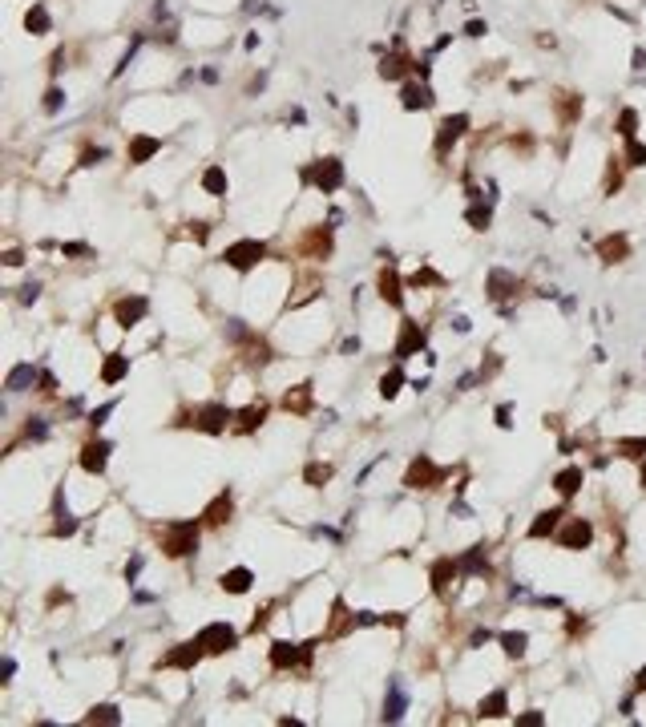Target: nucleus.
<instances>
[{
    "label": "nucleus",
    "instance_id": "obj_1",
    "mask_svg": "<svg viewBox=\"0 0 646 727\" xmlns=\"http://www.w3.org/2000/svg\"><path fill=\"white\" fill-rule=\"evenodd\" d=\"M198 550V521H178L162 534V553L166 558H186Z\"/></svg>",
    "mask_w": 646,
    "mask_h": 727
},
{
    "label": "nucleus",
    "instance_id": "obj_2",
    "mask_svg": "<svg viewBox=\"0 0 646 727\" xmlns=\"http://www.w3.org/2000/svg\"><path fill=\"white\" fill-rule=\"evenodd\" d=\"M263 255H267V243H263V238H243L235 247H226L223 259H226V267H235V271H250Z\"/></svg>",
    "mask_w": 646,
    "mask_h": 727
},
{
    "label": "nucleus",
    "instance_id": "obj_3",
    "mask_svg": "<svg viewBox=\"0 0 646 727\" xmlns=\"http://www.w3.org/2000/svg\"><path fill=\"white\" fill-rule=\"evenodd\" d=\"M198 642L206 654H226V651H235L238 635H235V627H226V622H211V627L198 630Z\"/></svg>",
    "mask_w": 646,
    "mask_h": 727
},
{
    "label": "nucleus",
    "instance_id": "obj_4",
    "mask_svg": "<svg viewBox=\"0 0 646 727\" xmlns=\"http://www.w3.org/2000/svg\"><path fill=\"white\" fill-rule=\"evenodd\" d=\"M558 541H561V550H586V546L594 541V526H590L586 517H570L566 529L558 534Z\"/></svg>",
    "mask_w": 646,
    "mask_h": 727
},
{
    "label": "nucleus",
    "instance_id": "obj_5",
    "mask_svg": "<svg viewBox=\"0 0 646 727\" xmlns=\"http://www.w3.org/2000/svg\"><path fill=\"white\" fill-rule=\"evenodd\" d=\"M311 182L327 194V190H339V182H344V166H339V158H323V162L311 166Z\"/></svg>",
    "mask_w": 646,
    "mask_h": 727
},
{
    "label": "nucleus",
    "instance_id": "obj_6",
    "mask_svg": "<svg viewBox=\"0 0 646 727\" xmlns=\"http://www.w3.org/2000/svg\"><path fill=\"white\" fill-rule=\"evenodd\" d=\"M436 481H440V469H436L428 457H416V461L408 465V477H404L408 489H433Z\"/></svg>",
    "mask_w": 646,
    "mask_h": 727
},
{
    "label": "nucleus",
    "instance_id": "obj_7",
    "mask_svg": "<svg viewBox=\"0 0 646 727\" xmlns=\"http://www.w3.org/2000/svg\"><path fill=\"white\" fill-rule=\"evenodd\" d=\"M202 654H206V651H202V642H198V639H194V642H182V647H174L170 654H162V667H178V671H190V667L198 663Z\"/></svg>",
    "mask_w": 646,
    "mask_h": 727
},
{
    "label": "nucleus",
    "instance_id": "obj_8",
    "mask_svg": "<svg viewBox=\"0 0 646 727\" xmlns=\"http://www.w3.org/2000/svg\"><path fill=\"white\" fill-rule=\"evenodd\" d=\"M226 420H231V413H226V404H206V408H198V420H190L194 428H202V433H226Z\"/></svg>",
    "mask_w": 646,
    "mask_h": 727
},
{
    "label": "nucleus",
    "instance_id": "obj_9",
    "mask_svg": "<svg viewBox=\"0 0 646 727\" xmlns=\"http://www.w3.org/2000/svg\"><path fill=\"white\" fill-rule=\"evenodd\" d=\"M465 129H469V117H465V113H457V117H445V122H440V134H436V154L445 158L448 146H452V142L465 134Z\"/></svg>",
    "mask_w": 646,
    "mask_h": 727
},
{
    "label": "nucleus",
    "instance_id": "obj_10",
    "mask_svg": "<svg viewBox=\"0 0 646 727\" xmlns=\"http://www.w3.org/2000/svg\"><path fill=\"white\" fill-rule=\"evenodd\" d=\"M598 259L602 263H622V259H630V238L626 235H610L598 243Z\"/></svg>",
    "mask_w": 646,
    "mask_h": 727
},
{
    "label": "nucleus",
    "instance_id": "obj_11",
    "mask_svg": "<svg viewBox=\"0 0 646 727\" xmlns=\"http://www.w3.org/2000/svg\"><path fill=\"white\" fill-rule=\"evenodd\" d=\"M424 348V331L416 319H404L400 324V339H396V356H412V351Z\"/></svg>",
    "mask_w": 646,
    "mask_h": 727
},
{
    "label": "nucleus",
    "instance_id": "obj_12",
    "mask_svg": "<svg viewBox=\"0 0 646 727\" xmlns=\"http://www.w3.org/2000/svg\"><path fill=\"white\" fill-rule=\"evenodd\" d=\"M231 509H235L231 493H218V497H214V502L202 509V521H206L211 529H218V526H226V521H231Z\"/></svg>",
    "mask_w": 646,
    "mask_h": 727
},
{
    "label": "nucleus",
    "instance_id": "obj_13",
    "mask_svg": "<svg viewBox=\"0 0 646 727\" xmlns=\"http://www.w3.org/2000/svg\"><path fill=\"white\" fill-rule=\"evenodd\" d=\"M105 461H110V445L105 440H93L81 449V469L85 473H105Z\"/></svg>",
    "mask_w": 646,
    "mask_h": 727
},
{
    "label": "nucleus",
    "instance_id": "obj_14",
    "mask_svg": "<svg viewBox=\"0 0 646 727\" xmlns=\"http://www.w3.org/2000/svg\"><path fill=\"white\" fill-rule=\"evenodd\" d=\"M146 307H149V303L142 299V295H134V299H122V303H117V307H113V315H117V324H122V327H134L137 319L146 315Z\"/></svg>",
    "mask_w": 646,
    "mask_h": 727
},
{
    "label": "nucleus",
    "instance_id": "obj_15",
    "mask_svg": "<svg viewBox=\"0 0 646 727\" xmlns=\"http://www.w3.org/2000/svg\"><path fill=\"white\" fill-rule=\"evenodd\" d=\"M299 659H307V651H299L291 642H271V667L275 671H287V667H295Z\"/></svg>",
    "mask_w": 646,
    "mask_h": 727
},
{
    "label": "nucleus",
    "instance_id": "obj_16",
    "mask_svg": "<svg viewBox=\"0 0 646 727\" xmlns=\"http://www.w3.org/2000/svg\"><path fill=\"white\" fill-rule=\"evenodd\" d=\"M582 485H586V473L578 469V465H570V469H561V473L554 477V489H558L561 497H573Z\"/></svg>",
    "mask_w": 646,
    "mask_h": 727
},
{
    "label": "nucleus",
    "instance_id": "obj_17",
    "mask_svg": "<svg viewBox=\"0 0 646 727\" xmlns=\"http://www.w3.org/2000/svg\"><path fill=\"white\" fill-rule=\"evenodd\" d=\"M158 150H162V142H158V138H146V134H137V138L129 142V162L142 166V162H149V158H154Z\"/></svg>",
    "mask_w": 646,
    "mask_h": 727
},
{
    "label": "nucleus",
    "instance_id": "obj_18",
    "mask_svg": "<svg viewBox=\"0 0 646 727\" xmlns=\"http://www.w3.org/2000/svg\"><path fill=\"white\" fill-rule=\"evenodd\" d=\"M250 582H255V574H250L247 566H238V570H226V574H223V590H226V594H247Z\"/></svg>",
    "mask_w": 646,
    "mask_h": 727
},
{
    "label": "nucleus",
    "instance_id": "obj_19",
    "mask_svg": "<svg viewBox=\"0 0 646 727\" xmlns=\"http://www.w3.org/2000/svg\"><path fill=\"white\" fill-rule=\"evenodd\" d=\"M428 105H433V89L408 81L404 85V110H428Z\"/></svg>",
    "mask_w": 646,
    "mask_h": 727
},
{
    "label": "nucleus",
    "instance_id": "obj_20",
    "mask_svg": "<svg viewBox=\"0 0 646 727\" xmlns=\"http://www.w3.org/2000/svg\"><path fill=\"white\" fill-rule=\"evenodd\" d=\"M263 420H267V404H250V408H243V413H238V433H255V428L263 425Z\"/></svg>",
    "mask_w": 646,
    "mask_h": 727
},
{
    "label": "nucleus",
    "instance_id": "obj_21",
    "mask_svg": "<svg viewBox=\"0 0 646 727\" xmlns=\"http://www.w3.org/2000/svg\"><path fill=\"white\" fill-rule=\"evenodd\" d=\"M380 299L392 303V307H400V303H404V295H400V275H396V271H384V275H380Z\"/></svg>",
    "mask_w": 646,
    "mask_h": 727
},
{
    "label": "nucleus",
    "instance_id": "obj_22",
    "mask_svg": "<svg viewBox=\"0 0 646 727\" xmlns=\"http://www.w3.org/2000/svg\"><path fill=\"white\" fill-rule=\"evenodd\" d=\"M332 251V235H327V230H311L307 238H303V247H299V255H327Z\"/></svg>",
    "mask_w": 646,
    "mask_h": 727
},
{
    "label": "nucleus",
    "instance_id": "obj_23",
    "mask_svg": "<svg viewBox=\"0 0 646 727\" xmlns=\"http://www.w3.org/2000/svg\"><path fill=\"white\" fill-rule=\"evenodd\" d=\"M561 517H566L561 509H546V514H537V521L529 526V538H546V534H554Z\"/></svg>",
    "mask_w": 646,
    "mask_h": 727
},
{
    "label": "nucleus",
    "instance_id": "obj_24",
    "mask_svg": "<svg viewBox=\"0 0 646 727\" xmlns=\"http://www.w3.org/2000/svg\"><path fill=\"white\" fill-rule=\"evenodd\" d=\"M452 574H457V562H452V558H440V562L433 566V590H436V594H445V590H448Z\"/></svg>",
    "mask_w": 646,
    "mask_h": 727
},
{
    "label": "nucleus",
    "instance_id": "obj_25",
    "mask_svg": "<svg viewBox=\"0 0 646 727\" xmlns=\"http://www.w3.org/2000/svg\"><path fill=\"white\" fill-rule=\"evenodd\" d=\"M505 707H509V695H505V691H493L489 699H481V719H501Z\"/></svg>",
    "mask_w": 646,
    "mask_h": 727
},
{
    "label": "nucleus",
    "instance_id": "obj_26",
    "mask_svg": "<svg viewBox=\"0 0 646 727\" xmlns=\"http://www.w3.org/2000/svg\"><path fill=\"white\" fill-rule=\"evenodd\" d=\"M501 647H505L509 659H521L525 647H529V635H525V630H509V635H501Z\"/></svg>",
    "mask_w": 646,
    "mask_h": 727
},
{
    "label": "nucleus",
    "instance_id": "obj_27",
    "mask_svg": "<svg viewBox=\"0 0 646 727\" xmlns=\"http://www.w3.org/2000/svg\"><path fill=\"white\" fill-rule=\"evenodd\" d=\"M513 287H517V279H509L505 271H493V275H489V295H493V299L513 295Z\"/></svg>",
    "mask_w": 646,
    "mask_h": 727
},
{
    "label": "nucleus",
    "instance_id": "obj_28",
    "mask_svg": "<svg viewBox=\"0 0 646 727\" xmlns=\"http://www.w3.org/2000/svg\"><path fill=\"white\" fill-rule=\"evenodd\" d=\"M125 372H129V360H125V356H110L105 368H101V380H105V384H117Z\"/></svg>",
    "mask_w": 646,
    "mask_h": 727
},
{
    "label": "nucleus",
    "instance_id": "obj_29",
    "mask_svg": "<svg viewBox=\"0 0 646 727\" xmlns=\"http://www.w3.org/2000/svg\"><path fill=\"white\" fill-rule=\"evenodd\" d=\"M283 408H287V413H299V416L307 413V408H311V384H303L299 392H287Z\"/></svg>",
    "mask_w": 646,
    "mask_h": 727
},
{
    "label": "nucleus",
    "instance_id": "obj_30",
    "mask_svg": "<svg viewBox=\"0 0 646 727\" xmlns=\"http://www.w3.org/2000/svg\"><path fill=\"white\" fill-rule=\"evenodd\" d=\"M558 113H561V122H566V126H570V122H578V113H582V97H578V93H561Z\"/></svg>",
    "mask_w": 646,
    "mask_h": 727
},
{
    "label": "nucleus",
    "instance_id": "obj_31",
    "mask_svg": "<svg viewBox=\"0 0 646 727\" xmlns=\"http://www.w3.org/2000/svg\"><path fill=\"white\" fill-rule=\"evenodd\" d=\"M202 186H206V194H226V174H223V166H211L206 174H202Z\"/></svg>",
    "mask_w": 646,
    "mask_h": 727
},
{
    "label": "nucleus",
    "instance_id": "obj_32",
    "mask_svg": "<svg viewBox=\"0 0 646 727\" xmlns=\"http://www.w3.org/2000/svg\"><path fill=\"white\" fill-rule=\"evenodd\" d=\"M618 452L626 457V461H642V457H646V437H626V440H618Z\"/></svg>",
    "mask_w": 646,
    "mask_h": 727
},
{
    "label": "nucleus",
    "instance_id": "obj_33",
    "mask_svg": "<svg viewBox=\"0 0 646 727\" xmlns=\"http://www.w3.org/2000/svg\"><path fill=\"white\" fill-rule=\"evenodd\" d=\"M33 376H37V372H33L28 364L13 368V372H9V392H25V384H33Z\"/></svg>",
    "mask_w": 646,
    "mask_h": 727
},
{
    "label": "nucleus",
    "instance_id": "obj_34",
    "mask_svg": "<svg viewBox=\"0 0 646 727\" xmlns=\"http://www.w3.org/2000/svg\"><path fill=\"white\" fill-rule=\"evenodd\" d=\"M25 28H28V33H37V37H41V33H49V13H45L41 4H37V9H28Z\"/></svg>",
    "mask_w": 646,
    "mask_h": 727
},
{
    "label": "nucleus",
    "instance_id": "obj_35",
    "mask_svg": "<svg viewBox=\"0 0 646 727\" xmlns=\"http://www.w3.org/2000/svg\"><path fill=\"white\" fill-rule=\"evenodd\" d=\"M404 73H408V61H404V57H384V65H380V77H388V81H400Z\"/></svg>",
    "mask_w": 646,
    "mask_h": 727
},
{
    "label": "nucleus",
    "instance_id": "obj_36",
    "mask_svg": "<svg viewBox=\"0 0 646 727\" xmlns=\"http://www.w3.org/2000/svg\"><path fill=\"white\" fill-rule=\"evenodd\" d=\"M303 481H307V485H327V481H332V465H307V469H303Z\"/></svg>",
    "mask_w": 646,
    "mask_h": 727
},
{
    "label": "nucleus",
    "instance_id": "obj_37",
    "mask_svg": "<svg viewBox=\"0 0 646 727\" xmlns=\"http://www.w3.org/2000/svg\"><path fill=\"white\" fill-rule=\"evenodd\" d=\"M332 627H327V635H344V630L351 627V618H348V606H344V602H336V606H332Z\"/></svg>",
    "mask_w": 646,
    "mask_h": 727
},
{
    "label": "nucleus",
    "instance_id": "obj_38",
    "mask_svg": "<svg viewBox=\"0 0 646 727\" xmlns=\"http://www.w3.org/2000/svg\"><path fill=\"white\" fill-rule=\"evenodd\" d=\"M634 129H638V113H634V110H622V113H618V134L630 142Z\"/></svg>",
    "mask_w": 646,
    "mask_h": 727
},
{
    "label": "nucleus",
    "instance_id": "obj_39",
    "mask_svg": "<svg viewBox=\"0 0 646 727\" xmlns=\"http://www.w3.org/2000/svg\"><path fill=\"white\" fill-rule=\"evenodd\" d=\"M122 715H117V707H93V711L85 715V723H117Z\"/></svg>",
    "mask_w": 646,
    "mask_h": 727
},
{
    "label": "nucleus",
    "instance_id": "obj_40",
    "mask_svg": "<svg viewBox=\"0 0 646 727\" xmlns=\"http://www.w3.org/2000/svg\"><path fill=\"white\" fill-rule=\"evenodd\" d=\"M626 166H646V146L642 142L630 138V146H626Z\"/></svg>",
    "mask_w": 646,
    "mask_h": 727
},
{
    "label": "nucleus",
    "instance_id": "obj_41",
    "mask_svg": "<svg viewBox=\"0 0 646 727\" xmlns=\"http://www.w3.org/2000/svg\"><path fill=\"white\" fill-rule=\"evenodd\" d=\"M400 707H404V695H400V691H392V699L384 703V719H400Z\"/></svg>",
    "mask_w": 646,
    "mask_h": 727
},
{
    "label": "nucleus",
    "instance_id": "obj_42",
    "mask_svg": "<svg viewBox=\"0 0 646 727\" xmlns=\"http://www.w3.org/2000/svg\"><path fill=\"white\" fill-rule=\"evenodd\" d=\"M400 380H404L400 372H388V376L380 380V392H384V396H396V392H400Z\"/></svg>",
    "mask_w": 646,
    "mask_h": 727
},
{
    "label": "nucleus",
    "instance_id": "obj_43",
    "mask_svg": "<svg viewBox=\"0 0 646 727\" xmlns=\"http://www.w3.org/2000/svg\"><path fill=\"white\" fill-rule=\"evenodd\" d=\"M412 283H416V287H440V275H436V271H416Z\"/></svg>",
    "mask_w": 646,
    "mask_h": 727
},
{
    "label": "nucleus",
    "instance_id": "obj_44",
    "mask_svg": "<svg viewBox=\"0 0 646 727\" xmlns=\"http://www.w3.org/2000/svg\"><path fill=\"white\" fill-rule=\"evenodd\" d=\"M546 723V715L541 711H525V715H517V727H541Z\"/></svg>",
    "mask_w": 646,
    "mask_h": 727
},
{
    "label": "nucleus",
    "instance_id": "obj_45",
    "mask_svg": "<svg viewBox=\"0 0 646 727\" xmlns=\"http://www.w3.org/2000/svg\"><path fill=\"white\" fill-rule=\"evenodd\" d=\"M469 223L477 226V230H484V226H489V211H481V206H477V211H469Z\"/></svg>",
    "mask_w": 646,
    "mask_h": 727
},
{
    "label": "nucleus",
    "instance_id": "obj_46",
    "mask_svg": "<svg viewBox=\"0 0 646 727\" xmlns=\"http://www.w3.org/2000/svg\"><path fill=\"white\" fill-rule=\"evenodd\" d=\"M45 105H49V110H57V105H61V89H49V101H45Z\"/></svg>",
    "mask_w": 646,
    "mask_h": 727
},
{
    "label": "nucleus",
    "instance_id": "obj_47",
    "mask_svg": "<svg viewBox=\"0 0 646 727\" xmlns=\"http://www.w3.org/2000/svg\"><path fill=\"white\" fill-rule=\"evenodd\" d=\"M638 691H646V667L638 671Z\"/></svg>",
    "mask_w": 646,
    "mask_h": 727
},
{
    "label": "nucleus",
    "instance_id": "obj_48",
    "mask_svg": "<svg viewBox=\"0 0 646 727\" xmlns=\"http://www.w3.org/2000/svg\"><path fill=\"white\" fill-rule=\"evenodd\" d=\"M642 489H646V457H642Z\"/></svg>",
    "mask_w": 646,
    "mask_h": 727
}]
</instances>
